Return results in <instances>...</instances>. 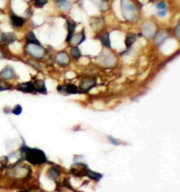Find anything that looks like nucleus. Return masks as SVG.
I'll return each mask as SVG.
<instances>
[{"label": "nucleus", "instance_id": "c85d7f7f", "mask_svg": "<svg viewBox=\"0 0 180 192\" xmlns=\"http://www.w3.org/2000/svg\"><path fill=\"white\" fill-rule=\"evenodd\" d=\"M9 88H10V86H6V87H4V86H0V91H5Z\"/></svg>", "mask_w": 180, "mask_h": 192}, {"label": "nucleus", "instance_id": "2eb2a0df", "mask_svg": "<svg viewBox=\"0 0 180 192\" xmlns=\"http://www.w3.org/2000/svg\"><path fill=\"white\" fill-rule=\"evenodd\" d=\"M87 175H88L89 177L92 179V180H97V181L100 180L103 177V175L101 174H100V173L94 172V171H92V170H90L89 169L87 170Z\"/></svg>", "mask_w": 180, "mask_h": 192}, {"label": "nucleus", "instance_id": "b1692460", "mask_svg": "<svg viewBox=\"0 0 180 192\" xmlns=\"http://www.w3.org/2000/svg\"><path fill=\"white\" fill-rule=\"evenodd\" d=\"M48 2V0H35V4L38 7H42Z\"/></svg>", "mask_w": 180, "mask_h": 192}, {"label": "nucleus", "instance_id": "bb28decb", "mask_svg": "<svg viewBox=\"0 0 180 192\" xmlns=\"http://www.w3.org/2000/svg\"><path fill=\"white\" fill-rule=\"evenodd\" d=\"M167 14V12L165 10H161V11H159L158 12V15L159 17H165V15Z\"/></svg>", "mask_w": 180, "mask_h": 192}, {"label": "nucleus", "instance_id": "5701e85b", "mask_svg": "<svg viewBox=\"0 0 180 192\" xmlns=\"http://www.w3.org/2000/svg\"><path fill=\"white\" fill-rule=\"evenodd\" d=\"M22 111H23L22 107H21L20 105H18L15 107V108L13 109L12 113L15 115H20L21 113H22Z\"/></svg>", "mask_w": 180, "mask_h": 192}, {"label": "nucleus", "instance_id": "ddd939ff", "mask_svg": "<svg viewBox=\"0 0 180 192\" xmlns=\"http://www.w3.org/2000/svg\"><path fill=\"white\" fill-rule=\"evenodd\" d=\"M60 175V171H59V168L56 167H54L50 168L48 171V176L50 179H52V180H56V179L58 178Z\"/></svg>", "mask_w": 180, "mask_h": 192}, {"label": "nucleus", "instance_id": "39448f33", "mask_svg": "<svg viewBox=\"0 0 180 192\" xmlns=\"http://www.w3.org/2000/svg\"><path fill=\"white\" fill-rule=\"evenodd\" d=\"M18 89L20 91L25 92V93H32L33 91H35L34 83L31 82H26L20 84Z\"/></svg>", "mask_w": 180, "mask_h": 192}, {"label": "nucleus", "instance_id": "393cba45", "mask_svg": "<svg viewBox=\"0 0 180 192\" xmlns=\"http://www.w3.org/2000/svg\"><path fill=\"white\" fill-rule=\"evenodd\" d=\"M156 8L160 10H165L166 9V4L164 2H160L156 4Z\"/></svg>", "mask_w": 180, "mask_h": 192}, {"label": "nucleus", "instance_id": "412c9836", "mask_svg": "<svg viewBox=\"0 0 180 192\" xmlns=\"http://www.w3.org/2000/svg\"><path fill=\"white\" fill-rule=\"evenodd\" d=\"M70 54L74 58H79L81 56L80 51L78 47H73V48L71 49Z\"/></svg>", "mask_w": 180, "mask_h": 192}, {"label": "nucleus", "instance_id": "cd10ccee", "mask_svg": "<svg viewBox=\"0 0 180 192\" xmlns=\"http://www.w3.org/2000/svg\"><path fill=\"white\" fill-rule=\"evenodd\" d=\"M179 28H180V26L179 25H178L177 26V28L175 29V33H176V35L177 36V37H179Z\"/></svg>", "mask_w": 180, "mask_h": 192}, {"label": "nucleus", "instance_id": "4be33fe9", "mask_svg": "<svg viewBox=\"0 0 180 192\" xmlns=\"http://www.w3.org/2000/svg\"><path fill=\"white\" fill-rule=\"evenodd\" d=\"M65 91L67 92L68 93H70V94H75V93H78V88H77V87L75 85L68 86L67 87L65 88Z\"/></svg>", "mask_w": 180, "mask_h": 192}, {"label": "nucleus", "instance_id": "f8f14e48", "mask_svg": "<svg viewBox=\"0 0 180 192\" xmlns=\"http://www.w3.org/2000/svg\"><path fill=\"white\" fill-rule=\"evenodd\" d=\"M1 75L4 79H11L14 76V72L11 67H7L2 71Z\"/></svg>", "mask_w": 180, "mask_h": 192}, {"label": "nucleus", "instance_id": "423d86ee", "mask_svg": "<svg viewBox=\"0 0 180 192\" xmlns=\"http://www.w3.org/2000/svg\"><path fill=\"white\" fill-rule=\"evenodd\" d=\"M34 87H35V91H37L39 93L47 94V88L45 86V83L42 81H38L34 83Z\"/></svg>", "mask_w": 180, "mask_h": 192}, {"label": "nucleus", "instance_id": "6ab92c4d", "mask_svg": "<svg viewBox=\"0 0 180 192\" xmlns=\"http://www.w3.org/2000/svg\"><path fill=\"white\" fill-rule=\"evenodd\" d=\"M101 40L102 44H104L105 46L110 48V37H109V34L108 33L104 34V35L101 36Z\"/></svg>", "mask_w": 180, "mask_h": 192}, {"label": "nucleus", "instance_id": "0eeeda50", "mask_svg": "<svg viewBox=\"0 0 180 192\" xmlns=\"http://www.w3.org/2000/svg\"><path fill=\"white\" fill-rule=\"evenodd\" d=\"M67 25H68V34L67 36V38H66V41H70L71 38H72L73 35L74 33V32L75 30V24L73 22L70 20L67 21Z\"/></svg>", "mask_w": 180, "mask_h": 192}, {"label": "nucleus", "instance_id": "f03ea898", "mask_svg": "<svg viewBox=\"0 0 180 192\" xmlns=\"http://www.w3.org/2000/svg\"><path fill=\"white\" fill-rule=\"evenodd\" d=\"M121 10L123 15L126 20L131 22L137 20L138 17L137 11L130 0H122Z\"/></svg>", "mask_w": 180, "mask_h": 192}, {"label": "nucleus", "instance_id": "4468645a", "mask_svg": "<svg viewBox=\"0 0 180 192\" xmlns=\"http://www.w3.org/2000/svg\"><path fill=\"white\" fill-rule=\"evenodd\" d=\"M11 18L13 24L15 26H16V27H21V26L23 25V23H24V20H23V18L19 16H17V15H11Z\"/></svg>", "mask_w": 180, "mask_h": 192}, {"label": "nucleus", "instance_id": "9d476101", "mask_svg": "<svg viewBox=\"0 0 180 192\" xmlns=\"http://www.w3.org/2000/svg\"><path fill=\"white\" fill-rule=\"evenodd\" d=\"M16 37L13 33H7V34H2V41H4L7 44H11L13 42L16 41Z\"/></svg>", "mask_w": 180, "mask_h": 192}, {"label": "nucleus", "instance_id": "f257e3e1", "mask_svg": "<svg viewBox=\"0 0 180 192\" xmlns=\"http://www.w3.org/2000/svg\"><path fill=\"white\" fill-rule=\"evenodd\" d=\"M20 151L25 155V159L34 165L42 164L47 162L46 154L41 149L30 148L26 145L25 142L20 148Z\"/></svg>", "mask_w": 180, "mask_h": 192}, {"label": "nucleus", "instance_id": "7c9ffc66", "mask_svg": "<svg viewBox=\"0 0 180 192\" xmlns=\"http://www.w3.org/2000/svg\"><path fill=\"white\" fill-rule=\"evenodd\" d=\"M102 2H108V1H109V0H101Z\"/></svg>", "mask_w": 180, "mask_h": 192}, {"label": "nucleus", "instance_id": "a878e982", "mask_svg": "<svg viewBox=\"0 0 180 192\" xmlns=\"http://www.w3.org/2000/svg\"><path fill=\"white\" fill-rule=\"evenodd\" d=\"M108 140H109V141L110 142V143L113 144V145L118 146V145H120V143H119L118 140H115L114 138H113V137H111V136H108Z\"/></svg>", "mask_w": 180, "mask_h": 192}, {"label": "nucleus", "instance_id": "aec40b11", "mask_svg": "<svg viewBox=\"0 0 180 192\" xmlns=\"http://www.w3.org/2000/svg\"><path fill=\"white\" fill-rule=\"evenodd\" d=\"M57 3L59 4V7L63 10L68 9L69 8V2L68 0H56Z\"/></svg>", "mask_w": 180, "mask_h": 192}, {"label": "nucleus", "instance_id": "c756f323", "mask_svg": "<svg viewBox=\"0 0 180 192\" xmlns=\"http://www.w3.org/2000/svg\"><path fill=\"white\" fill-rule=\"evenodd\" d=\"M2 41V34L0 33V41Z\"/></svg>", "mask_w": 180, "mask_h": 192}, {"label": "nucleus", "instance_id": "f3484780", "mask_svg": "<svg viewBox=\"0 0 180 192\" xmlns=\"http://www.w3.org/2000/svg\"><path fill=\"white\" fill-rule=\"evenodd\" d=\"M84 39H85L84 34L82 33V34H80V35H76L74 36H72L71 40L73 39V41L74 42V43H75L76 44H79L82 43V42L84 40Z\"/></svg>", "mask_w": 180, "mask_h": 192}, {"label": "nucleus", "instance_id": "20e7f679", "mask_svg": "<svg viewBox=\"0 0 180 192\" xmlns=\"http://www.w3.org/2000/svg\"><path fill=\"white\" fill-rule=\"evenodd\" d=\"M28 49L30 53L36 57H42L44 52L43 48H42L40 45H37V44H30L28 46Z\"/></svg>", "mask_w": 180, "mask_h": 192}, {"label": "nucleus", "instance_id": "6e6552de", "mask_svg": "<svg viewBox=\"0 0 180 192\" xmlns=\"http://www.w3.org/2000/svg\"><path fill=\"white\" fill-rule=\"evenodd\" d=\"M167 36H168V34L165 31L160 30L158 32L155 36V43L157 44V45H160V44H162L165 40Z\"/></svg>", "mask_w": 180, "mask_h": 192}, {"label": "nucleus", "instance_id": "9b49d317", "mask_svg": "<svg viewBox=\"0 0 180 192\" xmlns=\"http://www.w3.org/2000/svg\"><path fill=\"white\" fill-rule=\"evenodd\" d=\"M25 39L26 41L28 42L29 44H37V45H40V43H39V41L38 40V39L36 38L35 34H34L33 32L28 33V35H26Z\"/></svg>", "mask_w": 180, "mask_h": 192}, {"label": "nucleus", "instance_id": "dca6fc26", "mask_svg": "<svg viewBox=\"0 0 180 192\" xmlns=\"http://www.w3.org/2000/svg\"><path fill=\"white\" fill-rule=\"evenodd\" d=\"M135 41H136V36L133 35V34H128L125 40L127 47H128V48L130 47L132 44L134 43Z\"/></svg>", "mask_w": 180, "mask_h": 192}, {"label": "nucleus", "instance_id": "7ed1b4c3", "mask_svg": "<svg viewBox=\"0 0 180 192\" xmlns=\"http://www.w3.org/2000/svg\"><path fill=\"white\" fill-rule=\"evenodd\" d=\"M155 33V26L151 22H146L142 25V34L147 39H151Z\"/></svg>", "mask_w": 180, "mask_h": 192}, {"label": "nucleus", "instance_id": "1a4fd4ad", "mask_svg": "<svg viewBox=\"0 0 180 192\" xmlns=\"http://www.w3.org/2000/svg\"><path fill=\"white\" fill-rule=\"evenodd\" d=\"M56 59L61 65H66L69 62V58H68V56L65 53H58L56 57Z\"/></svg>", "mask_w": 180, "mask_h": 192}, {"label": "nucleus", "instance_id": "a211bd4d", "mask_svg": "<svg viewBox=\"0 0 180 192\" xmlns=\"http://www.w3.org/2000/svg\"><path fill=\"white\" fill-rule=\"evenodd\" d=\"M95 85V81L94 80H86L82 83V88L84 90H88V89L93 87Z\"/></svg>", "mask_w": 180, "mask_h": 192}]
</instances>
